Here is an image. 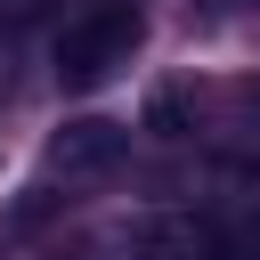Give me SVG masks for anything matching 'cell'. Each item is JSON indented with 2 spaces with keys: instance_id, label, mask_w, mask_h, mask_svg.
<instances>
[{
  "instance_id": "obj_1",
  "label": "cell",
  "mask_w": 260,
  "mask_h": 260,
  "mask_svg": "<svg viewBox=\"0 0 260 260\" xmlns=\"http://www.w3.org/2000/svg\"><path fill=\"white\" fill-rule=\"evenodd\" d=\"M138 41H146L138 0H98V8H81V16L57 32V81H65V89H98V81H114V73L138 57Z\"/></svg>"
},
{
  "instance_id": "obj_2",
  "label": "cell",
  "mask_w": 260,
  "mask_h": 260,
  "mask_svg": "<svg viewBox=\"0 0 260 260\" xmlns=\"http://www.w3.org/2000/svg\"><path fill=\"white\" fill-rule=\"evenodd\" d=\"M122 236H130L138 260H244V244L228 236V219H219L211 203H187V211H138Z\"/></svg>"
},
{
  "instance_id": "obj_3",
  "label": "cell",
  "mask_w": 260,
  "mask_h": 260,
  "mask_svg": "<svg viewBox=\"0 0 260 260\" xmlns=\"http://www.w3.org/2000/svg\"><path fill=\"white\" fill-rule=\"evenodd\" d=\"M122 154H130V130H122V122H98V114H89V122H65V130L49 138L41 171L73 187V179H106V171H114Z\"/></svg>"
},
{
  "instance_id": "obj_4",
  "label": "cell",
  "mask_w": 260,
  "mask_h": 260,
  "mask_svg": "<svg viewBox=\"0 0 260 260\" xmlns=\"http://www.w3.org/2000/svg\"><path fill=\"white\" fill-rule=\"evenodd\" d=\"M219 219H228V236L244 244V260H260V171L252 162H236L228 179H219V203H211Z\"/></svg>"
},
{
  "instance_id": "obj_5",
  "label": "cell",
  "mask_w": 260,
  "mask_h": 260,
  "mask_svg": "<svg viewBox=\"0 0 260 260\" xmlns=\"http://www.w3.org/2000/svg\"><path fill=\"white\" fill-rule=\"evenodd\" d=\"M81 260H138V252H130V236H98V244H89Z\"/></svg>"
}]
</instances>
